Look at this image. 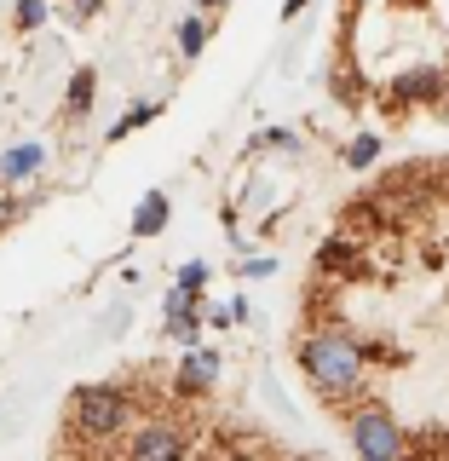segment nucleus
Returning <instances> with one entry per match:
<instances>
[{
    "mask_svg": "<svg viewBox=\"0 0 449 461\" xmlns=\"http://www.w3.org/2000/svg\"><path fill=\"white\" fill-rule=\"evenodd\" d=\"M93 86H98L93 69H76V76H69V93H64V110H69V115L93 110Z\"/></svg>",
    "mask_w": 449,
    "mask_h": 461,
    "instance_id": "1a4fd4ad",
    "label": "nucleus"
},
{
    "mask_svg": "<svg viewBox=\"0 0 449 461\" xmlns=\"http://www.w3.org/2000/svg\"><path fill=\"white\" fill-rule=\"evenodd\" d=\"M47 23V0H18V29H40Z\"/></svg>",
    "mask_w": 449,
    "mask_h": 461,
    "instance_id": "2eb2a0df",
    "label": "nucleus"
},
{
    "mask_svg": "<svg viewBox=\"0 0 449 461\" xmlns=\"http://www.w3.org/2000/svg\"><path fill=\"white\" fill-rule=\"evenodd\" d=\"M167 220H173V202H167V191L139 196V208H133V237H162Z\"/></svg>",
    "mask_w": 449,
    "mask_h": 461,
    "instance_id": "0eeeda50",
    "label": "nucleus"
},
{
    "mask_svg": "<svg viewBox=\"0 0 449 461\" xmlns=\"http://www.w3.org/2000/svg\"><path fill=\"white\" fill-rule=\"evenodd\" d=\"M191 438H184L173 421H150V427H133L121 444V456H144V461H162V456H184Z\"/></svg>",
    "mask_w": 449,
    "mask_h": 461,
    "instance_id": "20e7f679",
    "label": "nucleus"
},
{
    "mask_svg": "<svg viewBox=\"0 0 449 461\" xmlns=\"http://www.w3.org/2000/svg\"><path fill=\"white\" fill-rule=\"evenodd\" d=\"M398 86H403V98H438L444 76H438V69H415V76H403Z\"/></svg>",
    "mask_w": 449,
    "mask_h": 461,
    "instance_id": "9d476101",
    "label": "nucleus"
},
{
    "mask_svg": "<svg viewBox=\"0 0 449 461\" xmlns=\"http://www.w3.org/2000/svg\"><path fill=\"white\" fill-rule=\"evenodd\" d=\"M202 283H208V266H202V259H191V266H179V283H173V288H184V294H202Z\"/></svg>",
    "mask_w": 449,
    "mask_h": 461,
    "instance_id": "4468645a",
    "label": "nucleus"
},
{
    "mask_svg": "<svg viewBox=\"0 0 449 461\" xmlns=\"http://www.w3.org/2000/svg\"><path fill=\"white\" fill-rule=\"evenodd\" d=\"M392 6H415V12H421V6H427V0H392Z\"/></svg>",
    "mask_w": 449,
    "mask_h": 461,
    "instance_id": "6ab92c4d",
    "label": "nucleus"
},
{
    "mask_svg": "<svg viewBox=\"0 0 449 461\" xmlns=\"http://www.w3.org/2000/svg\"><path fill=\"white\" fill-rule=\"evenodd\" d=\"M300 369L323 398H352L364 386V346L340 340V335H311L300 340Z\"/></svg>",
    "mask_w": 449,
    "mask_h": 461,
    "instance_id": "f257e3e1",
    "label": "nucleus"
},
{
    "mask_svg": "<svg viewBox=\"0 0 449 461\" xmlns=\"http://www.w3.org/2000/svg\"><path fill=\"white\" fill-rule=\"evenodd\" d=\"M98 6H104V0H76V12H81V18H93Z\"/></svg>",
    "mask_w": 449,
    "mask_h": 461,
    "instance_id": "a211bd4d",
    "label": "nucleus"
},
{
    "mask_svg": "<svg viewBox=\"0 0 449 461\" xmlns=\"http://www.w3.org/2000/svg\"><path fill=\"white\" fill-rule=\"evenodd\" d=\"M374 156H381V139H374V133H357L352 144H346V162H352V167H369Z\"/></svg>",
    "mask_w": 449,
    "mask_h": 461,
    "instance_id": "ddd939ff",
    "label": "nucleus"
},
{
    "mask_svg": "<svg viewBox=\"0 0 449 461\" xmlns=\"http://www.w3.org/2000/svg\"><path fill=\"white\" fill-rule=\"evenodd\" d=\"M213 381H220V357L213 352H191L179 364V393H208Z\"/></svg>",
    "mask_w": 449,
    "mask_h": 461,
    "instance_id": "6e6552de",
    "label": "nucleus"
},
{
    "mask_svg": "<svg viewBox=\"0 0 449 461\" xmlns=\"http://www.w3.org/2000/svg\"><path fill=\"white\" fill-rule=\"evenodd\" d=\"M306 6H311V0H283V18H300Z\"/></svg>",
    "mask_w": 449,
    "mask_h": 461,
    "instance_id": "f3484780",
    "label": "nucleus"
},
{
    "mask_svg": "<svg viewBox=\"0 0 449 461\" xmlns=\"http://www.w3.org/2000/svg\"><path fill=\"white\" fill-rule=\"evenodd\" d=\"M271 271H277V259H248V266H242V277H271Z\"/></svg>",
    "mask_w": 449,
    "mask_h": 461,
    "instance_id": "dca6fc26",
    "label": "nucleus"
},
{
    "mask_svg": "<svg viewBox=\"0 0 449 461\" xmlns=\"http://www.w3.org/2000/svg\"><path fill=\"white\" fill-rule=\"evenodd\" d=\"M352 450L369 456V461H398V456H409L415 444H409V432L392 421V410L369 403V410L352 415Z\"/></svg>",
    "mask_w": 449,
    "mask_h": 461,
    "instance_id": "7ed1b4c3",
    "label": "nucleus"
},
{
    "mask_svg": "<svg viewBox=\"0 0 449 461\" xmlns=\"http://www.w3.org/2000/svg\"><path fill=\"white\" fill-rule=\"evenodd\" d=\"M133 427V398L121 393L115 381H98V386H81L69 393V432L86 444H110Z\"/></svg>",
    "mask_w": 449,
    "mask_h": 461,
    "instance_id": "f03ea898",
    "label": "nucleus"
},
{
    "mask_svg": "<svg viewBox=\"0 0 449 461\" xmlns=\"http://www.w3.org/2000/svg\"><path fill=\"white\" fill-rule=\"evenodd\" d=\"M202 47H208V23H202V18H184L179 23V52L184 58H202Z\"/></svg>",
    "mask_w": 449,
    "mask_h": 461,
    "instance_id": "f8f14e48",
    "label": "nucleus"
},
{
    "mask_svg": "<svg viewBox=\"0 0 449 461\" xmlns=\"http://www.w3.org/2000/svg\"><path fill=\"white\" fill-rule=\"evenodd\" d=\"M364 249H357L352 237H328L323 249H317V271H328V277H364Z\"/></svg>",
    "mask_w": 449,
    "mask_h": 461,
    "instance_id": "39448f33",
    "label": "nucleus"
},
{
    "mask_svg": "<svg viewBox=\"0 0 449 461\" xmlns=\"http://www.w3.org/2000/svg\"><path fill=\"white\" fill-rule=\"evenodd\" d=\"M40 167H47V144H12V150L0 156V185H23V179H35Z\"/></svg>",
    "mask_w": 449,
    "mask_h": 461,
    "instance_id": "423d86ee",
    "label": "nucleus"
},
{
    "mask_svg": "<svg viewBox=\"0 0 449 461\" xmlns=\"http://www.w3.org/2000/svg\"><path fill=\"white\" fill-rule=\"evenodd\" d=\"M156 115H162V104H133V110H127V115H121V122H115V127H110V139H127V133H139V127H144V122H156Z\"/></svg>",
    "mask_w": 449,
    "mask_h": 461,
    "instance_id": "9b49d317",
    "label": "nucleus"
}]
</instances>
